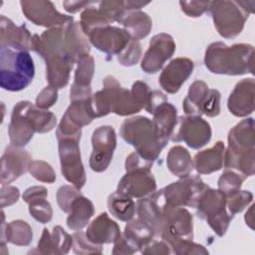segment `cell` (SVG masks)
Returning a JSON list of instances; mask_svg holds the SVG:
<instances>
[{"label": "cell", "mask_w": 255, "mask_h": 255, "mask_svg": "<svg viewBox=\"0 0 255 255\" xmlns=\"http://www.w3.org/2000/svg\"><path fill=\"white\" fill-rule=\"evenodd\" d=\"M56 124L57 118L53 113L40 109L29 101H20L12 110L8 127L10 142L16 146H25L35 132H49Z\"/></svg>", "instance_id": "cell-1"}, {"label": "cell", "mask_w": 255, "mask_h": 255, "mask_svg": "<svg viewBox=\"0 0 255 255\" xmlns=\"http://www.w3.org/2000/svg\"><path fill=\"white\" fill-rule=\"evenodd\" d=\"M204 65L211 73L217 75L253 74L254 47L245 43L232 46L223 42L211 43L205 51Z\"/></svg>", "instance_id": "cell-2"}, {"label": "cell", "mask_w": 255, "mask_h": 255, "mask_svg": "<svg viewBox=\"0 0 255 255\" xmlns=\"http://www.w3.org/2000/svg\"><path fill=\"white\" fill-rule=\"evenodd\" d=\"M122 138L132 145L143 158L154 161L167 144V138L160 136L153 123L146 117L136 116L125 120L120 130Z\"/></svg>", "instance_id": "cell-3"}, {"label": "cell", "mask_w": 255, "mask_h": 255, "mask_svg": "<svg viewBox=\"0 0 255 255\" xmlns=\"http://www.w3.org/2000/svg\"><path fill=\"white\" fill-rule=\"evenodd\" d=\"M91 107L95 118L110 113L126 117L142 110L131 92L123 88L114 76H107L103 80V89L91 97Z\"/></svg>", "instance_id": "cell-4"}, {"label": "cell", "mask_w": 255, "mask_h": 255, "mask_svg": "<svg viewBox=\"0 0 255 255\" xmlns=\"http://www.w3.org/2000/svg\"><path fill=\"white\" fill-rule=\"evenodd\" d=\"M35 76V66L29 51L0 47V86L19 92L26 89Z\"/></svg>", "instance_id": "cell-5"}, {"label": "cell", "mask_w": 255, "mask_h": 255, "mask_svg": "<svg viewBox=\"0 0 255 255\" xmlns=\"http://www.w3.org/2000/svg\"><path fill=\"white\" fill-rule=\"evenodd\" d=\"M209 187L199 175H188L153 192L150 197L161 209L175 207H194L202 194Z\"/></svg>", "instance_id": "cell-6"}, {"label": "cell", "mask_w": 255, "mask_h": 255, "mask_svg": "<svg viewBox=\"0 0 255 255\" xmlns=\"http://www.w3.org/2000/svg\"><path fill=\"white\" fill-rule=\"evenodd\" d=\"M226 201L227 198L218 189L209 186L202 192L195 206L197 216L205 220L219 237L226 233L233 218L227 211Z\"/></svg>", "instance_id": "cell-7"}, {"label": "cell", "mask_w": 255, "mask_h": 255, "mask_svg": "<svg viewBox=\"0 0 255 255\" xmlns=\"http://www.w3.org/2000/svg\"><path fill=\"white\" fill-rule=\"evenodd\" d=\"M209 12L218 34L226 39L237 37L249 17L239 1H210Z\"/></svg>", "instance_id": "cell-8"}, {"label": "cell", "mask_w": 255, "mask_h": 255, "mask_svg": "<svg viewBox=\"0 0 255 255\" xmlns=\"http://www.w3.org/2000/svg\"><path fill=\"white\" fill-rule=\"evenodd\" d=\"M212 135L209 123L201 117L181 116L177 118L175 128L169 137L174 142L184 141L189 147L198 149L206 145Z\"/></svg>", "instance_id": "cell-9"}, {"label": "cell", "mask_w": 255, "mask_h": 255, "mask_svg": "<svg viewBox=\"0 0 255 255\" xmlns=\"http://www.w3.org/2000/svg\"><path fill=\"white\" fill-rule=\"evenodd\" d=\"M159 229L157 232L165 242L173 239L193 238V218L190 212L184 207L162 209Z\"/></svg>", "instance_id": "cell-10"}, {"label": "cell", "mask_w": 255, "mask_h": 255, "mask_svg": "<svg viewBox=\"0 0 255 255\" xmlns=\"http://www.w3.org/2000/svg\"><path fill=\"white\" fill-rule=\"evenodd\" d=\"M79 142L76 139H62L58 141V148L63 176L81 190L86 183L87 177L81 158Z\"/></svg>", "instance_id": "cell-11"}, {"label": "cell", "mask_w": 255, "mask_h": 255, "mask_svg": "<svg viewBox=\"0 0 255 255\" xmlns=\"http://www.w3.org/2000/svg\"><path fill=\"white\" fill-rule=\"evenodd\" d=\"M92 146L90 167L96 172H103L109 167L117 146L115 128L112 126L98 127L92 134Z\"/></svg>", "instance_id": "cell-12"}, {"label": "cell", "mask_w": 255, "mask_h": 255, "mask_svg": "<svg viewBox=\"0 0 255 255\" xmlns=\"http://www.w3.org/2000/svg\"><path fill=\"white\" fill-rule=\"evenodd\" d=\"M20 5L25 17L37 26L50 29L74 22L72 16L60 13L50 1H20Z\"/></svg>", "instance_id": "cell-13"}, {"label": "cell", "mask_w": 255, "mask_h": 255, "mask_svg": "<svg viewBox=\"0 0 255 255\" xmlns=\"http://www.w3.org/2000/svg\"><path fill=\"white\" fill-rule=\"evenodd\" d=\"M176 49L173 38L166 33L154 35L141 60L140 68L146 74H155L174 54Z\"/></svg>", "instance_id": "cell-14"}, {"label": "cell", "mask_w": 255, "mask_h": 255, "mask_svg": "<svg viewBox=\"0 0 255 255\" xmlns=\"http://www.w3.org/2000/svg\"><path fill=\"white\" fill-rule=\"evenodd\" d=\"M151 168H139L127 171L120 179L117 191L131 198H145L156 191V181Z\"/></svg>", "instance_id": "cell-15"}, {"label": "cell", "mask_w": 255, "mask_h": 255, "mask_svg": "<svg viewBox=\"0 0 255 255\" xmlns=\"http://www.w3.org/2000/svg\"><path fill=\"white\" fill-rule=\"evenodd\" d=\"M88 38L94 47L112 58L119 55L131 40L125 29L111 25L93 30Z\"/></svg>", "instance_id": "cell-16"}, {"label": "cell", "mask_w": 255, "mask_h": 255, "mask_svg": "<svg viewBox=\"0 0 255 255\" xmlns=\"http://www.w3.org/2000/svg\"><path fill=\"white\" fill-rule=\"evenodd\" d=\"M31 161L32 157L26 149L13 144L8 145L1 157V185L9 184L26 173Z\"/></svg>", "instance_id": "cell-17"}, {"label": "cell", "mask_w": 255, "mask_h": 255, "mask_svg": "<svg viewBox=\"0 0 255 255\" xmlns=\"http://www.w3.org/2000/svg\"><path fill=\"white\" fill-rule=\"evenodd\" d=\"M193 69L194 64L190 59L175 58L163 68L158 78V83L166 93L175 94L190 77Z\"/></svg>", "instance_id": "cell-18"}, {"label": "cell", "mask_w": 255, "mask_h": 255, "mask_svg": "<svg viewBox=\"0 0 255 255\" xmlns=\"http://www.w3.org/2000/svg\"><path fill=\"white\" fill-rule=\"evenodd\" d=\"M229 112L238 118L251 115L255 109V81L247 78L239 81L227 100Z\"/></svg>", "instance_id": "cell-19"}, {"label": "cell", "mask_w": 255, "mask_h": 255, "mask_svg": "<svg viewBox=\"0 0 255 255\" xmlns=\"http://www.w3.org/2000/svg\"><path fill=\"white\" fill-rule=\"evenodd\" d=\"M33 35L25 24L17 26L11 19L4 15L0 17V47L14 50H32Z\"/></svg>", "instance_id": "cell-20"}, {"label": "cell", "mask_w": 255, "mask_h": 255, "mask_svg": "<svg viewBox=\"0 0 255 255\" xmlns=\"http://www.w3.org/2000/svg\"><path fill=\"white\" fill-rule=\"evenodd\" d=\"M73 246V237L67 233L61 226H55L52 231L44 228L37 248L29 253L46 255L67 254Z\"/></svg>", "instance_id": "cell-21"}, {"label": "cell", "mask_w": 255, "mask_h": 255, "mask_svg": "<svg viewBox=\"0 0 255 255\" xmlns=\"http://www.w3.org/2000/svg\"><path fill=\"white\" fill-rule=\"evenodd\" d=\"M85 233L92 242L99 245L114 243L122 234L118 223L112 220L107 212L100 213L89 224Z\"/></svg>", "instance_id": "cell-22"}, {"label": "cell", "mask_w": 255, "mask_h": 255, "mask_svg": "<svg viewBox=\"0 0 255 255\" xmlns=\"http://www.w3.org/2000/svg\"><path fill=\"white\" fill-rule=\"evenodd\" d=\"M227 148L235 151L255 149L254 120L247 118L238 123L228 132Z\"/></svg>", "instance_id": "cell-23"}, {"label": "cell", "mask_w": 255, "mask_h": 255, "mask_svg": "<svg viewBox=\"0 0 255 255\" xmlns=\"http://www.w3.org/2000/svg\"><path fill=\"white\" fill-rule=\"evenodd\" d=\"M225 145L221 140L210 147L197 152L193 157V167L200 174H210L218 171L223 166Z\"/></svg>", "instance_id": "cell-24"}, {"label": "cell", "mask_w": 255, "mask_h": 255, "mask_svg": "<svg viewBox=\"0 0 255 255\" xmlns=\"http://www.w3.org/2000/svg\"><path fill=\"white\" fill-rule=\"evenodd\" d=\"M66 42L68 56L74 64L90 54V43L81 29L80 22L74 21L66 25Z\"/></svg>", "instance_id": "cell-25"}, {"label": "cell", "mask_w": 255, "mask_h": 255, "mask_svg": "<svg viewBox=\"0 0 255 255\" xmlns=\"http://www.w3.org/2000/svg\"><path fill=\"white\" fill-rule=\"evenodd\" d=\"M4 218V211L2 210L1 243L6 244V242H9L17 246H28L33 239L31 226L21 219L13 220L6 224Z\"/></svg>", "instance_id": "cell-26"}, {"label": "cell", "mask_w": 255, "mask_h": 255, "mask_svg": "<svg viewBox=\"0 0 255 255\" xmlns=\"http://www.w3.org/2000/svg\"><path fill=\"white\" fill-rule=\"evenodd\" d=\"M95 213L93 202L82 193L72 202L67 217V226L73 231H80L85 228Z\"/></svg>", "instance_id": "cell-27"}, {"label": "cell", "mask_w": 255, "mask_h": 255, "mask_svg": "<svg viewBox=\"0 0 255 255\" xmlns=\"http://www.w3.org/2000/svg\"><path fill=\"white\" fill-rule=\"evenodd\" d=\"M120 23L128 33L130 39L135 41L145 38L152 29L151 18L141 10L127 11Z\"/></svg>", "instance_id": "cell-28"}, {"label": "cell", "mask_w": 255, "mask_h": 255, "mask_svg": "<svg viewBox=\"0 0 255 255\" xmlns=\"http://www.w3.org/2000/svg\"><path fill=\"white\" fill-rule=\"evenodd\" d=\"M46 62V79L49 86L57 89L66 87L70 80V74L74 64L65 57H53Z\"/></svg>", "instance_id": "cell-29"}, {"label": "cell", "mask_w": 255, "mask_h": 255, "mask_svg": "<svg viewBox=\"0 0 255 255\" xmlns=\"http://www.w3.org/2000/svg\"><path fill=\"white\" fill-rule=\"evenodd\" d=\"M123 235L137 251H141L155 237L153 229L139 218L128 221Z\"/></svg>", "instance_id": "cell-30"}, {"label": "cell", "mask_w": 255, "mask_h": 255, "mask_svg": "<svg viewBox=\"0 0 255 255\" xmlns=\"http://www.w3.org/2000/svg\"><path fill=\"white\" fill-rule=\"evenodd\" d=\"M223 164L226 169H236L246 178L252 176L255 170V149L235 151L226 148L223 155Z\"/></svg>", "instance_id": "cell-31"}, {"label": "cell", "mask_w": 255, "mask_h": 255, "mask_svg": "<svg viewBox=\"0 0 255 255\" xmlns=\"http://www.w3.org/2000/svg\"><path fill=\"white\" fill-rule=\"evenodd\" d=\"M152 116L153 119L151 121L157 133L169 139L177 123L176 108L170 103L164 102L155 108Z\"/></svg>", "instance_id": "cell-32"}, {"label": "cell", "mask_w": 255, "mask_h": 255, "mask_svg": "<svg viewBox=\"0 0 255 255\" xmlns=\"http://www.w3.org/2000/svg\"><path fill=\"white\" fill-rule=\"evenodd\" d=\"M130 92L140 107L150 115L153 114L157 106L167 102V98L162 92L158 90L151 91L149 86L142 81L134 82Z\"/></svg>", "instance_id": "cell-33"}, {"label": "cell", "mask_w": 255, "mask_h": 255, "mask_svg": "<svg viewBox=\"0 0 255 255\" xmlns=\"http://www.w3.org/2000/svg\"><path fill=\"white\" fill-rule=\"evenodd\" d=\"M166 165L168 170L179 178L190 175L194 168L189 151L181 145H174L169 149L166 156Z\"/></svg>", "instance_id": "cell-34"}, {"label": "cell", "mask_w": 255, "mask_h": 255, "mask_svg": "<svg viewBox=\"0 0 255 255\" xmlns=\"http://www.w3.org/2000/svg\"><path fill=\"white\" fill-rule=\"evenodd\" d=\"M108 208L115 218L127 222L133 218L136 210L133 199L119 191H115L109 195Z\"/></svg>", "instance_id": "cell-35"}, {"label": "cell", "mask_w": 255, "mask_h": 255, "mask_svg": "<svg viewBox=\"0 0 255 255\" xmlns=\"http://www.w3.org/2000/svg\"><path fill=\"white\" fill-rule=\"evenodd\" d=\"M209 87L201 80L194 81L188 90L182 103V109L186 116L201 117V106L208 94Z\"/></svg>", "instance_id": "cell-36"}, {"label": "cell", "mask_w": 255, "mask_h": 255, "mask_svg": "<svg viewBox=\"0 0 255 255\" xmlns=\"http://www.w3.org/2000/svg\"><path fill=\"white\" fill-rule=\"evenodd\" d=\"M80 25L83 33L88 37L93 30L109 26L111 23L98 8V1H94L81 13Z\"/></svg>", "instance_id": "cell-37"}, {"label": "cell", "mask_w": 255, "mask_h": 255, "mask_svg": "<svg viewBox=\"0 0 255 255\" xmlns=\"http://www.w3.org/2000/svg\"><path fill=\"white\" fill-rule=\"evenodd\" d=\"M65 115L77 126L84 127L90 125L95 119L92 107L91 98L83 101L71 102Z\"/></svg>", "instance_id": "cell-38"}, {"label": "cell", "mask_w": 255, "mask_h": 255, "mask_svg": "<svg viewBox=\"0 0 255 255\" xmlns=\"http://www.w3.org/2000/svg\"><path fill=\"white\" fill-rule=\"evenodd\" d=\"M95 72L94 58L90 55L81 58L77 62V68L74 77V86L81 88H90Z\"/></svg>", "instance_id": "cell-39"}, {"label": "cell", "mask_w": 255, "mask_h": 255, "mask_svg": "<svg viewBox=\"0 0 255 255\" xmlns=\"http://www.w3.org/2000/svg\"><path fill=\"white\" fill-rule=\"evenodd\" d=\"M245 179L246 177L242 174L226 169L218 179V190L226 198H229L240 190Z\"/></svg>", "instance_id": "cell-40"}, {"label": "cell", "mask_w": 255, "mask_h": 255, "mask_svg": "<svg viewBox=\"0 0 255 255\" xmlns=\"http://www.w3.org/2000/svg\"><path fill=\"white\" fill-rule=\"evenodd\" d=\"M171 250V253L177 255H206L208 254V250L202 246L201 244L195 243L190 239H173L166 242Z\"/></svg>", "instance_id": "cell-41"}, {"label": "cell", "mask_w": 255, "mask_h": 255, "mask_svg": "<svg viewBox=\"0 0 255 255\" xmlns=\"http://www.w3.org/2000/svg\"><path fill=\"white\" fill-rule=\"evenodd\" d=\"M98 8L111 24L114 22L120 23L127 12L125 1L120 0L100 1L98 2Z\"/></svg>", "instance_id": "cell-42"}, {"label": "cell", "mask_w": 255, "mask_h": 255, "mask_svg": "<svg viewBox=\"0 0 255 255\" xmlns=\"http://www.w3.org/2000/svg\"><path fill=\"white\" fill-rule=\"evenodd\" d=\"M29 213L40 223H48L52 220L53 209L47 198H39L28 203Z\"/></svg>", "instance_id": "cell-43"}, {"label": "cell", "mask_w": 255, "mask_h": 255, "mask_svg": "<svg viewBox=\"0 0 255 255\" xmlns=\"http://www.w3.org/2000/svg\"><path fill=\"white\" fill-rule=\"evenodd\" d=\"M73 237V251L76 254H101L102 245L92 242L86 235V233L76 231L72 235Z\"/></svg>", "instance_id": "cell-44"}, {"label": "cell", "mask_w": 255, "mask_h": 255, "mask_svg": "<svg viewBox=\"0 0 255 255\" xmlns=\"http://www.w3.org/2000/svg\"><path fill=\"white\" fill-rule=\"evenodd\" d=\"M28 171L35 179L42 182L53 183L56 180V173L53 167L44 160H32Z\"/></svg>", "instance_id": "cell-45"}, {"label": "cell", "mask_w": 255, "mask_h": 255, "mask_svg": "<svg viewBox=\"0 0 255 255\" xmlns=\"http://www.w3.org/2000/svg\"><path fill=\"white\" fill-rule=\"evenodd\" d=\"M81 134H82V128L75 125L64 114L56 130V136L58 141L62 139H76L80 141Z\"/></svg>", "instance_id": "cell-46"}, {"label": "cell", "mask_w": 255, "mask_h": 255, "mask_svg": "<svg viewBox=\"0 0 255 255\" xmlns=\"http://www.w3.org/2000/svg\"><path fill=\"white\" fill-rule=\"evenodd\" d=\"M141 57V45L138 41L130 40L128 46L118 55V60L122 66L132 67L136 65Z\"/></svg>", "instance_id": "cell-47"}, {"label": "cell", "mask_w": 255, "mask_h": 255, "mask_svg": "<svg viewBox=\"0 0 255 255\" xmlns=\"http://www.w3.org/2000/svg\"><path fill=\"white\" fill-rule=\"evenodd\" d=\"M253 200L252 192L248 190H239L237 193L227 198L226 207L228 212L234 216L237 213L242 212Z\"/></svg>", "instance_id": "cell-48"}, {"label": "cell", "mask_w": 255, "mask_h": 255, "mask_svg": "<svg viewBox=\"0 0 255 255\" xmlns=\"http://www.w3.org/2000/svg\"><path fill=\"white\" fill-rule=\"evenodd\" d=\"M81 194L80 189L75 187L74 185H62L56 194L57 202L60 209L66 213H69L70 206L73 200Z\"/></svg>", "instance_id": "cell-49"}, {"label": "cell", "mask_w": 255, "mask_h": 255, "mask_svg": "<svg viewBox=\"0 0 255 255\" xmlns=\"http://www.w3.org/2000/svg\"><path fill=\"white\" fill-rule=\"evenodd\" d=\"M220 92L216 89H209L208 94L201 106V114L210 118L220 114Z\"/></svg>", "instance_id": "cell-50"}, {"label": "cell", "mask_w": 255, "mask_h": 255, "mask_svg": "<svg viewBox=\"0 0 255 255\" xmlns=\"http://www.w3.org/2000/svg\"><path fill=\"white\" fill-rule=\"evenodd\" d=\"M181 11L188 17L197 18L209 11L210 1H180Z\"/></svg>", "instance_id": "cell-51"}, {"label": "cell", "mask_w": 255, "mask_h": 255, "mask_svg": "<svg viewBox=\"0 0 255 255\" xmlns=\"http://www.w3.org/2000/svg\"><path fill=\"white\" fill-rule=\"evenodd\" d=\"M58 100V89L52 86L45 87L36 98V106L43 110L53 107Z\"/></svg>", "instance_id": "cell-52"}, {"label": "cell", "mask_w": 255, "mask_h": 255, "mask_svg": "<svg viewBox=\"0 0 255 255\" xmlns=\"http://www.w3.org/2000/svg\"><path fill=\"white\" fill-rule=\"evenodd\" d=\"M152 164H153L152 161H149L143 158L139 153H137L136 151H133L129 153L128 156L126 158L125 168H126V171L139 169V168H151Z\"/></svg>", "instance_id": "cell-53"}, {"label": "cell", "mask_w": 255, "mask_h": 255, "mask_svg": "<svg viewBox=\"0 0 255 255\" xmlns=\"http://www.w3.org/2000/svg\"><path fill=\"white\" fill-rule=\"evenodd\" d=\"M1 207L4 208L6 206H10L18 201L20 196V191L17 187L11 186L8 184L1 185Z\"/></svg>", "instance_id": "cell-54"}, {"label": "cell", "mask_w": 255, "mask_h": 255, "mask_svg": "<svg viewBox=\"0 0 255 255\" xmlns=\"http://www.w3.org/2000/svg\"><path fill=\"white\" fill-rule=\"evenodd\" d=\"M140 252L146 255H166V254H170L171 250L169 245L164 240L153 239Z\"/></svg>", "instance_id": "cell-55"}, {"label": "cell", "mask_w": 255, "mask_h": 255, "mask_svg": "<svg viewBox=\"0 0 255 255\" xmlns=\"http://www.w3.org/2000/svg\"><path fill=\"white\" fill-rule=\"evenodd\" d=\"M137 252V250L126 239L123 233L115 240L114 248L112 253L115 255H122V254H133Z\"/></svg>", "instance_id": "cell-56"}, {"label": "cell", "mask_w": 255, "mask_h": 255, "mask_svg": "<svg viewBox=\"0 0 255 255\" xmlns=\"http://www.w3.org/2000/svg\"><path fill=\"white\" fill-rule=\"evenodd\" d=\"M47 195H48V191L46 187L42 185H37V186H31L27 188L24 191L22 198L28 204L29 202L39 198H47Z\"/></svg>", "instance_id": "cell-57"}, {"label": "cell", "mask_w": 255, "mask_h": 255, "mask_svg": "<svg viewBox=\"0 0 255 255\" xmlns=\"http://www.w3.org/2000/svg\"><path fill=\"white\" fill-rule=\"evenodd\" d=\"M94 1H64L63 7L64 9L71 14L77 13L80 10H84L89 7Z\"/></svg>", "instance_id": "cell-58"}, {"label": "cell", "mask_w": 255, "mask_h": 255, "mask_svg": "<svg viewBox=\"0 0 255 255\" xmlns=\"http://www.w3.org/2000/svg\"><path fill=\"white\" fill-rule=\"evenodd\" d=\"M149 2H142V1H125V6L127 11H133V10H140V8L148 5Z\"/></svg>", "instance_id": "cell-59"}]
</instances>
